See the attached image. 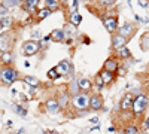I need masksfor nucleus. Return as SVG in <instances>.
<instances>
[{"label":"nucleus","mask_w":149,"mask_h":134,"mask_svg":"<svg viewBox=\"0 0 149 134\" xmlns=\"http://www.w3.org/2000/svg\"><path fill=\"white\" fill-rule=\"evenodd\" d=\"M18 72L10 67V66H3L2 67V72H0V78H2V82L6 85V87H9V85H12L17 79H18Z\"/></svg>","instance_id":"obj_3"},{"label":"nucleus","mask_w":149,"mask_h":134,"mask_svg":"<svg viewBox=\"0 0 149 134\" xmlns=\"http://www.w3.org/2000/svg\"><path fill=\"white\" fill-rule=\"evenodd\" d=\"M69 22L72 24L73 27H78L79 24L82 22V17L78 10H72L70 12V17H69Z\"/></svg>","instance_id":"obj_17"},{"label":"nucleus","mask_w":149,"mask_h":134,"mask_svg":"<svg viewBox=\"0 0 149 134\" xmlns=\"http://www.w3.org/2000/svg\"><path fill=\"white\" fill-rule=\"evenodd\" d=\"M140 45H142V49H143V51H148V46H149V36H148V33H145V34L142 36Z\"/></svg>","instance_id":"obj_32"},{"label":"nucleus","mask_w":149,"mask_h":134,"mask_svg":"<svg viewBox=\"0 0 149 134\" xmlns=\"http://www.w3.org/2000/svg\"><path fill=\"white\" fill-rule=\"evenodd\" d=\"M48 40H52V37H51V34H46L45 37H43V42H48Z\"/></svg>","instance_id":"obj_41"},{"label":"nucleus","mask_w":149,"mask_h":134,"mask_svg":"<svg viewBox=\"0 0 149 134\" xmlns=\"http://www.w3.org/2000/svg\"><path fill=\"white\" fill-rule=\"evenodd\" d=\"M49 134H58V133H57V131H54V130H52V131H49Z\"/></svg>","instance_id":"obj_45"},{"label":"nucleus","mask_w":149,"mask_h":134,"mask_svg":"<svg viewBox=\"0 0 149 134\" xmlns=\"http://www.w3.org/2000/svg\"><path fill=\"white\" fill-rule=\"evenodd\" d=\"M10 63H12V55H10V52H3V54H2V64H3V66H10Z\"/></svg>","instance_id":"obj_29"},{"label":"nucleus","mask_w":149,"mask_h":134,"mask_svg":"<svg viewBox=\"0 0 149 134\" xmlns=\"http://www.w3.org/2000/svg\"><path fill=\"white\" fill-rule=\"evenodd\" d=\"M45 8L51 9L54 12V10H58L60 3H58V0H45Z\"/></svg>","instance_id":"obj_24"},{"label":"nucleus","mask_w":149,"mask_h":134,"mask_svg":"<svg viewBox=\"0 0 149 134\" xmlns=\"http://www.w3.org/2000/svg\"><path fill=\"white\" fill-rule=\"evenodd\" d=\"M118 58H122V60H127V58H131V52L127 46H122L119 49H116V54H115Z\"/></svg>","instance_id":"obj_19"},{"label":"nucleus","mask_w":149,"mask_h":134,"mask_svg":"<svg viewBox=\"0 0 149 134\" xmlns=\"http://www.w3.org/2000/svg\"><path fill=\"white\" fill-rule=\"evenodd\" d=\"M57 100H58V103H60V107H61V109H67L69 103H72V97H70L69 91L66 90V92H60V94H58Z\"/></svg>","instance_id":"obj_12"},{"label":"nucleus","mask_w":149,"mask_h":134,"mask_svg":"<svg viewBox=\"0 0 149 134\" xmlns=\"http://www.w3.org/2000/svg\"><path fill=\"white\" fill-rule=\"evenodd\" d=\"M118 69H119L118 60H116V58H113V57L107 58L106 61H104V64H103V70H106V72H110V73H115V75H116Z\"/></svg>","instance_id":"obj_9"},{"label":"nucleus","mask_w":149,"mask_h":134,"mask_svg":"<svg viewBox=\"0 0 149 134\" xmlns=\"http://www.w3.org/2000/svg\"><path fill=\"white\" fill-rule=\"evenodd\" d=\"M57 72L60 73L61 76H66V75H72L73 73V69H72V64L69 60H61V61L55 66Z\"/></svg>","instance_id":"obj_7"},{"label":"nucleus","mask_w":149,"mask_h":134,"mask_svg":"<svg viewBox=\"0 0 149 134\" xmlns=\"http://www.w3.org/2000/svg\"><path fill=\"white\" fill-rule=\"evenodd\" d=\"M134 31H136V26H134V24H131V22H128V21H125L118 28V33L122 34V36H125L127 39H130L131 36H134Z\"/></svg>","instance_id":"obj_8"},{"label":"nucleus","mask_w":149,"mask_h":134,"mask_svg":"<svg viewBox=\"0 0 149 134\" xmlns=\"http://www.w3.org/2000/svg\"><path fill=\"white\" fill-rule=\"evenodd\" d=\"M112 2H115V3H116V0H112Z\"/></svg>","instance_id":"obj_46"},{"label":"nucleus","mask_w":149,"mask_h":134,"mask_svg":"<svg viewBox=\"0 0 149 134\" xmlns=\"http://www.w3.org/2000/svg\"><path fill=\"white\" fill-rule=\"evenodd\" d=\"M94 83H95V87H97V90H102L103 87H104V81H103V78H102V75L100 73H97L95 75V78H94Z\"/></svg>","instance_id":"obj_28"},{"label":"nucleus","mask_w":149,"mask_h":134,"mask_svg":"<svg viewBox=\"0 0 149 134\" xmlns=\"http://www.w3.org/2000/svg\"><path fill=\"white\" fill-rule=\"evenodd\" d=\"M90 122H91V124H94V125H98V118H97V116L91 118V119H90Z\"/></svg>","instance_id":"obj_37"},{"label":"nucleus","mask_w":149,"mask_h":134,"mask_svg":"<svg viewBox=\"0 0 149 134\" xmlns=\"http://www.w3.org/2000/svg\"><path fill=\"white\" fill-rule=\"evenodd\" d=\"M46 76H48L49 79H54V81H57V79H58V78H60L61 75H60V73L57 72V69H55V67H52L51 70H48V73H46Z\"/></svg>","instance_id":"obj_30"},{"label":"nucleus","mask_w":149,"mask_h":134,"mask_svg":"<svg viewBox=\"0 0 149 134\" xmlns=\"http://www.w3.org/2000/svg\"><path fill=\"white\" fill-rule=\"evenodd\" d=\"M100 75H102V78H103V81H104L106 85L110 83L112 81H113V78H115V73H110V72H106V70H102Z\"/></svg>","instance_id":"obj_23"},{"label":"nucleus","mask_w":149,"mask_h":134,"mask_svg":"<svg viewBox=\"0 0 149 134\" xmlns=\"http://www.w3.org/2000/svg\"><path fill=\"white\" fill-rule=\"evenodd\" d=\"M148 2H149V0H148Z\"/></svg>","instance_id":"obj_47"},{"label":"nucleus","mask_w":149,"mask_h":134,"mask_svg":"<svg viewBox=\"0 0 149 134\" xmlns=\"http://www.w3.org/2000/svg\"><path fill=\"white\" fill-rule=\"evenodd\" d=\"M119 109L122 112H130L133 109V100H131V94H127L119 103Z\"/></svg>","instance_id":"obj_13"},{"label":"nucleus","mask_w":149,"mask_h":134,"mask_svg":"<svg viewBox=\"0 0 149 134\" xmlns=\"http://www.w3.org/2000/svg\"><path fill=\"white\" fill-rule=\"evenodd\" d=\"M97 130H100V125H94V127H93L90 131H97Z\"/></svg>","instance_id":"obj_42"},{"label":"nucleus","mask_w":149,"mask_h":134,"mask_svg":"<svg viewBox=\"0 0 149 134\" xmlns=\"http://www.w3.org/2000/svg\"><path fill=\"white\" fill-rule=\"evenodd\" d=\"M22 82L27 85V87H30V88H37L40 85V81L37 79V78H34V76H30V75H27V76H24L22 78Z\"/></svg>","instance_id":"obj_16"},{"label":"nucleus","mask_w":149,"mask_h":134,"mask_svg":"<svg viewBox=\"0 0 149 134\" xmlns=\"http://www.w3.org/2000/svg\"><path fill=\"white\" fill-rule=\"evenodd\" d=\"M51 37L54 42H64L67 39V36H66V31L64 28H55L52 33H51Z\"/></svg>","instance_id":"obj_14"},{"label":"nucleus","mask_w":149,"mask_h":134,"mask_svg":"<svg viewBox=\"0 0 149 134\" xmlns=\"http://www.w3.org/2000/svg\"><path fill=\"white\" fill-rule=\"evenodd\" d=\"M2 3L8 8H17V6H22L24 0H5V2H2Z\"/></svg>","instance_id":"obj_26"},{"label":"nucleus","mask_w":149,"mask_h":134,"mask_svg":"<svg viewBox=\"0 0 149 134\" xmlns=\"http://www.w3.org/2000/svg\"><path fill=\"white\" fill-rule=\"evenodd\" d=\"M116 75L124 76V75H125V69H124V67H119V69H118V72H116Z\"/></svg>","instance_id":"obj_36"},{"label":"nucleus","mask_w":149,"mask_h":134,"mask_svg":"<svg viewBox=\"0 0 149 134\" xmlns=\"http://www.w3.org/2000/svg\"><path fill=\"white\" fill-rule=\"evenodd\" d=\"M45 109H46V112L48 113H51V115H55L61 110V107H60V103L57 99H49L46 103H45Z\"/></svg>","instance_id":"obj_10"},{"label":"nucleus","mask_w":149,"mask_h":134,"mask_svg":"<svg viewBox=\"0 0 149 134\" xmlns=\"http://www.w3.org/2000/svg\"><path fill=\"white\" fill-rule=\"evenodd\" d=\"M0 51L3 52H9V39H8V36L2 34L0 36Z\"/></svg>","instance_id":"obj_21"},{"label":"nucleus","mask_w":149,"mask_h":134,"mask_svg":"<svg viewBox=\"0 0 149 134\" xmlns=\"http://www.w3.org/2000/svg\"><path fill=\"white\" fill-rule=\"evenodd\" d=\"M143 127H145V130H149V118H146V119H145Z\"/></svg>","instance_id":"obj_39"},{"label":"nucleus","mask_w":149,"mask_h":134,"mask_svg":"<svg viewBox=\"0 0 149 134\" xmlns=\"http://www.w3.org/2000/svg\"><path fill=\"white\" fill-rule=\"evenodd\" d=\"M107 133H110V134H112V133H115V127H109Z\"/></svg>","instance_id":"obj_43"},{"label":"nucleus","mask_w":149,"mask_h":134,"mask_svg":"<svg viewBox=\"0 0 149 134\" xmlns=\"http://www.w3.org/2000/svg\"><path fill=\"white\" fill-rule=\"evenodd\" d=\"M127 42H128V39L125 37V36L119 34L118 31L112 34V48H113L115 51L119 49V48H122V46H127Z\"/></svg>","instance_id":"obj_6"},{"label":"nucleus","mask_w":149,"mask_h":134,"mask_svg":"<svg viewBox=\"0 0 149 134\" xmlns=\"http://www.w3.org/2000/svg\"><path fill=\"white\" fill-rule=\"evenodd\" d=\"M103 107V99L98 94H93L91 95V101H90V109L94 112L100 110V109Z\"/></svg>","instance_id":"obj_11"},{"label":"nucleus","mask_w":149,"mask_h":134,"mask_svg":"<svg viewBox=\"0 0 149 134\" xmlns=\"http://www.w3.org/2000/svg\"><path fill=\"white\" fill-rule=\"evenodd\" d=\"M98 3H100L102 6H112V5H115V2H112V0H98Z\"/></svg>","instance_id":"obj_34"},{"label":"nucleus","mask_w":149,"mask_h":134,"mask_svg":"<svg viewBox=\"0 0 149 134\" xmlns=\"http://www.w3.org/2000/svg\"><path fill=\"white\" fill-rule=\"evenodd\" d=\"M39 5V0H24L22 3V9L26 12H34Z\"/></svg>","instance_id":"obj_18"},{"label":"nucleus","mask_w":149,"mask_h":134,"mask_svg":"<svg viewBox=\"0 0 149 134\" xmlns=\"http://www.w3.org/2000/svg\"><path fill=\"white\" fill-rule=\"evenodd\" d=\"M12 110H14L15 113H18L21 118H26L27 116V110L24 107H21L19 104H12Z\"/></svg>","instance_id":"obj_25"},{"label":"nucleus","mask_w":149,"mask_h":134,"mask_svg":"<svg viewBox=\"0 0 149 134\" xmlns=\"http://www.w3.org/2000/svg\"><path fill=\"white\" fill-rule=\"evenodd\" d=\"M90 101H91V95L88 92H79L76 95L72 97V106L73 109H76L78 112H84L86 109H90Z\"/></svg>","instance_id":"obj_1"},{"label":"nucleus","mask_w":149,"mask_h":134,"mask_svg":"<svg viewBox=\"0 0 149 134\" xmlns=\"http://www.w3.org/2000/svg\"><path fill=\"white\" fill-rule=\"evenodd\" d=\"M6 17H9V8L2 3L0 5V18H6Z\"/></svg>","instance_id":"obj_33"},{"label":"nucleus","mask_w":149,"mask_h":134,"mask_svg":"<svg viewBox=\"0 0 149 134\" xmlns=\"http://www.w3.org/2000/svg\"><path fill=\"white\" fill-rule=\"evenodd\" d=\"M31 36H33V37H42V34H40L39 31H33V33H31Z\"/></svg>","instance_id":"obj_40"},{"label":"nucleus","mask_w":149,"mask_h":134,"mask_svg":"<svg viewBox=\"0 0 149 134\" xmlns=\"http://www.w3.org/2000/svg\"><path fill=\"white\" fill-rule=\"evenodd\" d=\"M67 91H69V94H70L72 97H73V95H76V94H79V92H81V88H79L78 81H72V82L69 83Z\"/></svg>","instance_id":"obj_20"},{"label":"nucleus","mask_w":149,"mask_h":134,"mask_svg":"<svg viewBox=\"0 0 149 134\" xmlns=\"http://www.w3.org/2000/svg\"><path fill=\"white\" fill-rule=\"evenodd\" d=\"M40 42H37V40H27V42H24L22 45V52L26 57H31V55H36L37 52H39L40 49Z\"/></svg>","instance_id":"obj_4"},{"label":"nucleus","mask_w":149,"mask_h":134,"mask_svg":"<svg viewBox=\"0 0 149 134\" xmlns=\"http://www.w3.org/2000/svg\"><path fill=\"white\" fill-rule=\"evenodd\" d=\"M24 67H30V61H27V60H26V61H24Z\"/></svg>","instance_id":"obj_44"},{"label":"nucleus","mask_w":149,"mask_h":134,"mask_svg":"<svg viewBox=\"0 0 149 134\" xmlns=\"http://www.w3.org/2000/svg\"><path fill=\"white\" fill-rule=\"evenodd\" d=\"M0 21H2V31H5V28L8 30V28L10 27V24H12V18H10V17L0 18Z\"/></svg>","instance_id":"obj_31"},{"label":"nucleus","mask_w":149,"mask_h":134,"mask_svg":"<svg viewBox=\"0 0 149 134\" xmlns=\"http://www.w3.org/2000/svg\"><path fill=\"white\" fill-rule=\"evenodd\" d=\"M79 6V0H73V10H76Z\"/></svg>","instance_id":"obj_38"},{"label":"nucleus","mask_w":149,"mask_h":134,"mask_svg":"<svg viewBox=\"0 0 149 134\" xmlns=\"http://www.w3.org/2000/svg\"><path fill=\"white\" fill-rule=\"evenodd\" d=\"M148 3H149L148 0H139V5H140L142 8H145V9L148 8Z\"/></svg>","instance_id":"obj_35"},{"label":"nucleus","mask_w":149,"mask_h":134,"mask_svg":"<svg viewBox=\"0 0 149 134\" xmlns=\"http://www.w3.org/2000/svg\"><path fill=\"white\" fill-rule=\"evenodd\" d=\"M103 26H104V28L109 31V33H116L118 31V18L115 17V15H110V17H104L103 18Z\"/></svg>","instance_id":"obj_5"},{"label":"nucleus","mask_w":149,"mask_h":134,"mask_svg":"<svg viewBox=\"0 0 149 134\" xmlns=\"http://www.w3.org/2000/svg\"><path fill=\"white\" fill-rule=\"evenodd\" d=\"M149 106V97L146 94H140V95H136V99L133 100V109L131 112L134 116H140Z\"/></svg>","instance_id":"obj_2"},{"label":"nucleus","mask_w":149,"mask_h":134,"mask_svg":"<svg viewBox=\"0 0 149 134\" xmlns=\"http://www.w3.org/2000/svg\"><path fill=\"white\" fill-rule=\"evenodd\" d=\"M78 83H79V88H81V91H82V92H90V91L93 90V81L86 79V78L79 79V81H78Z\"/></svg>","instance_id":"obj_15"},{"label":"nucleus","mask_w":149,"mask_h":134,"mask_svg":"<svg viewBox=\"0 0 149 134\" xmlns=\"http://www.w3.org/2000/svg\"><path fill=\"white\" fill-rule=\"evenodd\" d=\"M52 14V10L51 9H48V8H42V9H39V10H37V19H45L46 17H49V15H51Z\"/></svg>","instance_id":"obj_22"},{"label":"nucleus","mask_w":149,"mask_h":134,"mask_svg":"<svg viewBox=\"0 0 149 134\" xmlns=\"http://www.w3.org/2000/svg\"><path fill=\"white\" fill-rule=\"evenodd\" d=\"M124 134H139L137 125H125L124 127Z\"/></svg>","instance_id":"obj_27"}]
</instances>
